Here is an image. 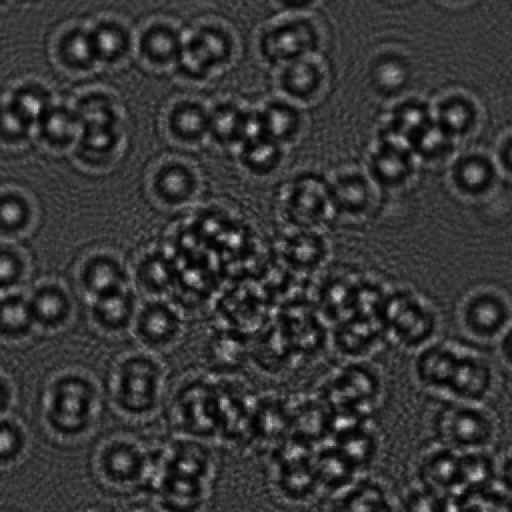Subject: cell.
<instances>
[{
  "mask_svg": "<svg viewBox=\"0 0 512 512\" xmlns=\"http://www.w3.org/2000/svg\"><path fill=\"white\" fill-rule=\"evenodd\" d=\"M127 512H159L154 507L147 509V508H135L132 510H129Z\"/></svg>",
  "mask_w": 512,
  "mask_h": 512,
  "instance_id": "cell-11",
  "label": "cell"
},
{
  "mask_svg": "<svg viewBox=\"0 0 512 512\" xmlns=\"http://www.w3.org/2000/svg\"><path fill=\"white\" fill-rule=\"evenodd\" d=\"M440 495L419 483L405 495L402 512H438Z\"/></svg>",
  "mask_w": 512,
  "mask_h": 512,
  "instance_id": "cell-8",
  "label": "cell"
},
{
  "mask_svg": "<svg viewBox=\"0 0 512 512\" xmlns=\"http://www.w3.org/2000/svg\"><path fill=\"white\" fill-rule=\"evenodd\" d=\"M460 453L444 445L429 452L419 464V483L439 494L459 492Z\"/></svg>",
  "mask_w": 512,
  "mask_h": 512,
  "instance_id": "cell-3",
  "label": "cell"
},
{
  "mask_svg": "<svg viewBox=\"0 0 512 512\" xmlns=\"http://www.w3.org/2000/svg\"><path fill=\"white\" fill-rule=\"evenodd\" d=\"M157 446L132 434L102 438L93 446L89 458L95 485L113 497L148 494Z\"/></svg>",
  "mask_w": 512,
  "mask_h": 512,
  "instance_id": "cell-2",
  "label": "cell"
},
{
  "mask_svg": "<svg viewBox=\"0 0 512 512\" xmlns=\"http://www.w3.org/2000/svg\"><path fill=\"white\" fill-rule=\"evenodd\" d=\"M211 444L173 435L158 444L148 491L159 512H204L216 477Z\"/></svg>",
  "mask_w": 512,
  "mask_h": 512,
  "instance_id": "cell-1",
  "label": "cell"
},
{
  "mask_svg": "<svg viewBox=\"0 0 512 512\" xmlns=\"http://www.w3.org/2000/svg\"><path fill=\"white\" fill-rule=\"evenodd\" d=\"M438 512H467L461 494L459 492L441 494Z\"/></svg>",
  "mask_w": 512,
  "mask_h": 512,
  "instance_id": "cell-10",
  "label": "cell"
},
{
  "mask_svg": "<svg viewBox=\"0 0 512 512\" xmlns=\"http://www.w3.org/2000/svg\"><path fill=\"white\" fill-rule=\"evenodd\" d=\"M82 512H102L100 510H95V509H89V510H85V511H82Z\"/></svg>",
  "mask_w": 512,
  "mask_h": 512,
  "instance_id": "cell-12",
  "label": "cell"
},
{
  "mask_svg": "<svg viewBox=\"0 0 512 512\" xmlns=\"http://www.w3.org/2000/svg\"><path fill=\"white\" fill-rule=\"evenodd\" d=\"M496 461L485 450L461 451L459 492L495 483Z\"/></svg>",
  "mask_w": 512,
  "mask_h": 512,
  "instance_id": "cell-5",
  "label": "cell"
},
{
  "mask_svg": "<svg viewBox=\"0 0 512 512\" xmlns=\"http://www.w3.org/2000/svg\"><path fill=\"white\" fill-rule=\"evenodd\" d=\"M459 493L467 512H512V495L497 485Z\"/></svg>",
  "mask_w": 512,
  "mask_h": 512,
  "instance_id": "cell-7",
  "label": "cell"
},
{
  "mask_svg": "<svg viewBox=\"0 0 512 512\" xmlns=\"http://www.w3.org/2000/svg\"><path fill=\"white\" fill-rule=\"evenodd\" d=\"M495 483L512 495V450L503 455L498 462L496 461Z\"/></svg>",
  "mask_w": 512,
  "mask_h": 512,
  "instance_id": "cell-9",
  "label": "cell"
},
{
  "mask_svg": "<svg viewBox=\"0 0 512 512\" xmlns=\"http://www.w3.org/2000/svg\"><path fill=\"white\" fill-rule=\"evenodd\" d=\"M329 512H397L384 488L372 480L353 481L335 492Z\"/></svg>",
  "mask_w": 512,
  "mask_h": 512,
  "instance_id": "cell-4",
  "label": "cell"
},
{
  "mask_svg": "<svg viewBox=\"0 0 512 512\" xmlns=\"http://www.w3.org/2000/svg\"><path fill=\"white\" fill-rule=\"evenodd\" d=\"M332 446L356 470L367 465L373 459L376 450L374 437L359 427L342 429Z\"/></svg>",
  "mask_w": 512,
  "mask_h": 512,
  "instance_id": "cell-6",
  "label": "cell"
}]
</instances>
